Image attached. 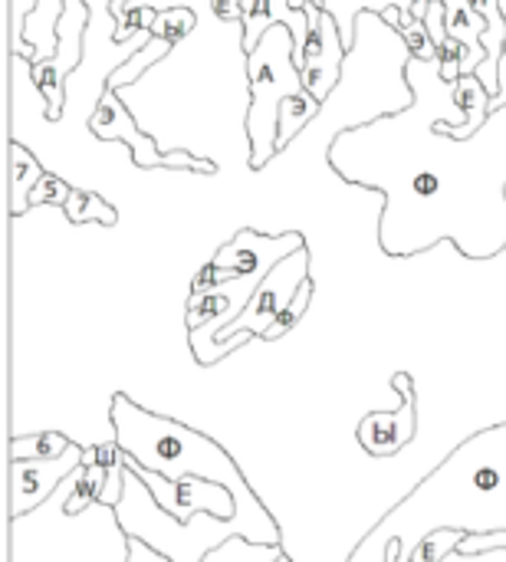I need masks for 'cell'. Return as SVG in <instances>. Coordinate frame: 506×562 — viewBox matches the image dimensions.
<instances>
[{
  "label": "cell",
  "instance_id": "obj_1",
  "mask_svg": "<svg viewBox=\"0 0 506 562\" xmlns=\"http://www.w3.org/2000/svg\"><path fill=\"white\" fill-rule=\"evenodd\" d=\"M415 102L395 115L339 132L326 151L329 168L359 188L385 194L379 244L389 257H415L451 240L468 260L506 250V102L458 138L468 115L458 82L441 59H408Z\"/></svg>",
  "mask_w": 506,
  "mask_h": 562
},
{
  "label": "cell",
  "instance_id": "obj_2",
  "mask_svg": "<svg viewBox=\"0 0 506 562\" xmlns=\"http://www.w3.org/2000/svg\"><path fill=\"white\" fill-rule=\"evenodd\" d=\"M109 425H112L115 445L125 451V458L135 468L151 471L171 484H181L184 477H204L211 484H224L234 494L240 517H250L254 543H267V547L283 543L280 524L270 517V510L250 491L237 461L214 438L194 431L191 425H184L178 418L155 415L142 405H135L125 392L112 395Z\"/></svg>",
  "mask_w": 506,
  "mask_h": 562
},
{
  "label": "cell",
  "instance_id": "obj_3",
  "mask_svg": "<svg viewBox=\"0 0 506 562\" xmlns=\"http://www.w3.org/2000/svg\"><path fill=\"white\" fill-rule=\"evenodd\" d=\"M296 40L293 30L277 23L263 33V40L247 53L250 76V105H247V142H250V168L260 171L280 155V105L290 95L306 92L300 66H296Z\"/></svg>",
  "mask_w": 506,
  "mask_h": 562
},
{
  "label": "cell",
  "instance_id": "obj_4",
  "mask_svg": "<svg viewBox=\"0 0 506 562\" xmlns=\"http://www.w3.org/2000/svg\"><path fill=\"white\" fill-rule=\"evenodd\" d=\"M115 524L125 537L148 543L158 557L168 562H204V557L221 547L227 537L240 533L237 520H217L211 514H198L194 520L181 524L171 514H165L155 497L148 494V487L142 484V477L135 474V468H125V494L122 504L112 510Z\"/></svg>",
  "mask_w": 506,
  "mask_h": 562
},
{
  "label": "cell",
  "instance_id": "obj_5",
  "mask_svg": "<svg viewBox=\"0 0 506 562\" xmlns=\"http://www.w3.org/2000/svg\"><path fill=\"white\" fill-rule=\"evenodd\" d=\"M310 280H313V254H310V247H303V250L283 257V260L263 277V283H260L257 293L250 296L247 310H244L230 326H224V329L214 336V346H217L221 359H227V356L240 346V342H234V339H240V336L263 339L267 329L277 323V316L296 300L300 286L310 283Z\"/></svg>",
  "mask_w": 506,
  "mask_h": 562
},
{
  "label": "cell",
  "instance_id": "obj_6",
  "mask_svg": "<svg viewBox=\"0 0 506 562\" xmlns=\"http://www.w3.org/2000/svg\"><path fill=\"white\" fill-rule=\"evenodd\" d=\"M89 20L92 10L86 0H66L63 16H59V46L49 59L33 63L30 66V82L36 86V92L43 95V115L49 122L63 119V105H66V82L76 69H82L86 63V33H89Z\"/></svg>",
  "mask_w": 506,
  "mask_h": 562
},
{
  "label": "cell",
  "instance_id": "obj_7",
  "mask_svg": "<svg viewBox=\"0 0 506 562\" xmlns=\"http://www.w3.org/2000/svg\"><path fill=\"white\" fill-rule=\"evenodd\" d=\"M89 128L95 138L102 142H125L132 148V161L138 168H188L198 175H214V161H201L194 155H181V151H158V145L138 128V122L132 119V112L125 109V102L119 99L115 89H102L95 99V109L89 115Z\"/></svg>",
  "mask_w": 506,
  "mask_h": 562
},
{
  "label": "cell",
  "instance_id": "obj_8",
  "mask_svg": "<svg viewBox=\"0 0 506 562\" xmlns=\"http://www.w3.org/2000/svg\"><path fill=\"white\" fill-rule=\"evenodd\" d=\"M310 13V33H306V46L296 56L300 76L306 92H313L319 102L329 99V92L339 86L342 79V63H346V40L336 26V20L319 7V0L303 3Z\"/></svg>",
  "mask_w": 506,
  "mask_h": 562
},
{
  "label": "cell",
  "instance_id": "obj_9",
  "mask_svg": "<svg viewBox=\"0 0 506 562\" xmlns=\"http://www.w3.org/2000/svg\"><path fill=\"white\" fill-rule=\"evenodd\" d=\"M125 468H128V458L115 445V438L86 445V461H82V471L76 474V484L63 504V514L79 517L92 504L115 510L125 494Z\"/></svg>",
  "mask_w": 506,
  "mask_h": 562
},
{
  "label": "cell",
  "instance_id": "obj_10",
  "mask_svg": "<svg viewBox=\"0 0 506 562\" xmlns=\"http://www.w3.org/2000/svg\"><path fill=\"white\" fill-rule=\"evenodd\" d=\"M135 474L142 477V484L148 487L155 504L165 514H171L175 520H181V524L194 520L198 514H211L217 520H237L240 517L237 501L224 484H211L204 477H184L181 484H171V481H165V477H158L151 471H142V468H135Z\"/></svg>",
  "mask_w": 506,
  "mask_h": 562
},
{
  "label": "cell",
  "instance_id": "obj_11",
  "mask_svg": "<svg viewBox=\"0 0 506 562\" xmlns=\"http://www.w3.org/2000/svg\"><path fill=\"white\" fill-rule=\"evenodd\" d=\"M86 461V445H72L69 454L53 461H10V520L40 510L59 484H69Z\"/></svg>",
  "mask_w": 506,
  "mask_h": 562
},
{
  "label": "cell",
  "instance_id": "obj_12",
  "mask_svg": "<svg viewBox=\"0 0 506 562\" xmlns=\"http://www.w3.org/2000/svg\"><path fill=\"white\" fill-rule=\"evenodd\" d=\"M392 389L398 392V408L395 412H372L359 422V445L372 458H395L405 445H412L418 431V385L412 375L398 372L392 379Z\"/></svg>",
  "mask_w": 506,
  "mask_h": 562
},
{
  "label": "cell",
  "instance_id": "obj_13",
  "mask_svg": "<svg viewBox=\"0 0 506 562\" xmlns=\"http://www.w3.org/2000/svg\"><path fill=\"white\" fill-rule=\"evenodd\" d=\"M277 23L293 30V40H296L293 56H300L306 46V33H310V13H306V7H293V0H244L240 49L250 53L263 40V33Z\"/></svg>",
  "mask_w": 506,
  "mask_h": 562
},
{
  "label": "cell",
  "instance_id": "obj_14",
  "mask_svg": "<svg viewBox=\"0 0 506 562\" xmlns=\"http://www.w3.org/2000/svg\"><path fill=\"white\" fill-rule=\"evenodd\" d=\"M474 10L491 23V30L484 33V49H487V59L477 66V79L487 86V92L494 99H501V56H504L506 46V16L501 10V0H471Z\"/></svg>",
  "mask_w": 506,
  "mask_h": 562
},
{
  "label": "cell",
  "instance_id": "obj_15",
  "mask_svg": "<svg viewBox=\"0 0 506 562\" xmlns=\"http://www.w3.org/2000/svg\"><path fill=\"white\" fill-rule=\"evenodd\" d=\"M63 7H66V0H36V10L26 16L23 40L36 49L33 63H43V59H49L56 53V46H59L56 26H59V16H63Z\"/></svg>",
  "mask_w": 506,
  "mask_h": 562
},
{
  "label": "cell",
  "instance_id": "obj_16",
  "mask_svg": "<svg viewBox=\"0 0 506 562\" xmlns=\"http://www.w3.org/2000/svg\"><path fill=\"white\" fill-rule=\"evenodd\" d=\"M43 175L46 171L40 168L36 155L13 142L10 145V214L13 217H20V214L30 211V194L40 184Z\"/></svg>",
  "mask_w": 506,
  "mask_h": 562
},
{
  "label": "cell",
  "instance_id": "obj_17",
  "mask_svg": "<svg viewBox=\"0 0 506 562\" xmlns=\"http://www.w3.org/2000/svg\"><path fill=\"white\" fill-rule=\"evenodd\" d=\"M319 7L336 20L339 33H342V40H346V49H349L352 40H356V20H359L362 13H379V16H385L392 7L412 13V0H319Z\"/></svg>",
  "mask_w": 506,
  "mask_h": 562
},
{
  "label": "cell",
  "instance_id": "obj_18",
  "mask_svg": "<svg viewBox=\"0 0 506 562\" xmlns=\"http://www.w3.org/2000/svg\"><path fill=\"white\" fill-rule=\"evenodd\" d=\"M458 102H461L468 122H464V128H451V132H454L458 138H464V135H474V132L491 119V109H494L497 99L487 92V86H484L477 76H461V79H458Z\"/></svg>",
  "mask_w": 506,
  "mask_h": 562
},
{
  "label": "cell",
  "instance_id": "obj_19",
  "mask_svg": "<svg viewBox=\"0 0 506 562\" xmlns=\"http://www.w3.org/2000/svg\"><path fill=\"white\" fill-rule=\"evenodd\" d=\"M76 441L63 431H36V435H13L10 461H53L69 454Z\"/></svg>",
  "mask_w": 506,
  "mask_h": 562
},
{
  "label": "cell",
  "instance_id": "obj_20",
  "mask_svg": "<svg viewBox=\"0 0 506 562\" xmlns=\"http://www.w3.org/2000/svg\"><path fill=\"white\" fill-rule=\"evenodd\" d=\"M323 102L313 95V92H300V95H290L283 105H280V151L290 148V142H296L310 125L313 119L319 115Z\"/></svg>",
  "mask_w": 506,
  "mask_h": 562
},
{
  "label": "cell",
  "instance_id": "obj_21",
  "mask_svg": "<svg viewBox=\"0 0 506 562\" xmlns=\"http://www.w3.org/2000/svg\"><path fill=\"white\" fill-rule=\"evenodd\" d=\"M204 562H290L283 547H267V543H250L247 537L234 533L221 547H214Z\"/></svg>",
  "mask_w": 506,
  "mask_h": 562
},
{
  "label": "cell",
  "instance_id": "obj_22",
  "mask_svg": "<svg viewBox=\"0 0 506 562\" xmlns=\"http://www.w3.org/2000/svg\"><path fill=\"white\" fill-rule=\"evenodd\" d=\"M63 214H66L69 224H89V221H95V224L112 227V224L119 221L115 207H112L105 198H99L95 191H89V188H72V194H69Z\"/></svg>",
  "mask_w": 506,
  "mask_h": 562
},
{
  "label": "cell",
  "instance_id": "obj_23",
  "mask_svg": "<svg viewBox=\"0 0 506 562\" xmlns=\"http://www.w3.org/2000/svg\"><path fill=\"white\" fill-rule=\"evenodd\" d=\"M171 49H175V43H168V40H158V36H151V43H148V46H142V49H138V53H135L132 59H125V63H122V66H119V69H115L112 76H109V82H105V86L119 92L122 86L135 82V79H138V76H142L145 69H151V66H155L158 59H165V56H168Z\"/></svg>",
  "mask_w": 506,
  "mask_h": 562
},
{
  "label": "cell",
  "instance_id": "obj_24",
  "mask_svg": "<svg viewBox=\"0 0 506 562\" xmlns=\"http://www.w3.org/2000/svg\"><path fill=\"white\" fill-rule=\"evenodd\" d=\"M194 26H198V13L191 7H165V10H158V16L151 23V36L178 46Z\"/></svg>",
  "mask_w": 506,
  "mask_h": 562
},
{
  "label": "cell",
  "instance_id": "obj_25",
  "mask_svg": "<svg viewBox=\"0 0 506 562\" xmlns=\"http://www.w3.org/2000/svg\"><path fill=\"white\" fill-rule=\"evenodd\" d=\"M471 537V530H435L415 553L412 562H445L464 540Z\"/></svg>",
  "mask_w": 506,
  "mask_h": 562
},
{
  "label": "cell",
  "instance_id": "obj_26",
  "mask_svg": "<svg viewBox=\"0 0 506 562\" xmlns=\"http://www.w3.org/2000/svg\"><path fill=\"white\" fill-rule=\"evenodd\" d=\"M313 293H316V286H313V280L310 283H303L300 286V293H296V300L277 316V323L267 329V336H263V342H277V339H283L293 326H300V319L306 316V310H310V300H313Z\"/></svg>",
  "mask_w": 506,
  "mask_h": 562
},
{
  "label": "cell",
  "instance_id": "obj_27",
  "mask_svg": "<svg viewBox=\"0 0 506 562\" xmlns=\"http://www.w3.org/2000/svg\"><path fill=\"white\" fill-rule=\"evenodd\" d=\"M69 194H72V184L46 171L40 178V184L33 188V194H30V207H49V204L53 207H66Z\"/></svg>",
  "mask_w": 506,
  "mask_h": 562
},
{
  "label": "cell",
  "instance_id": "obj_28",
  "mask_svg": "<svg viewBox=\"0 0 506 562\" xmlns=\"http://www.w3.org/2000/svg\"><path fill=\"white\" fill-rule=\"evenodd\" d=\"M402 36H405V43H408V49H412L415 59H441L438 56V46H435V40H431V33L425 26V20H412L402 30Z\"/></svg>",
  "mask_w": 506,
  "mask_h": 562
},
{
  "label": "cell",
  "instance_id": "obj_29",
  "mask_svg": "<svg viewBox=\"0 0 506 562\" xmlns=\"http://www.w3.org/2000/svg\"><path fill=\"white\" fill-rule=\"evenodd\" d=\"M211 13L221 20V23H237L244 20V0H211Z\"/></svg>",
  "mask_w": 506,
  "mask_h": 562
},
{
  "label": "cell",
  "instance_id": "obj_30",
  "mask_svg": "<svg viewBox=\"0 0 506 562\" xmlns=\"http://www.w3.org/2000/svg\"><path fill=\"white\" fill-rule=\"evenodd\" d=\"M125 562H168V560H165V557H158L148 543L125 537Z\"/></svg>",
  "mask_w": 506,
  "mask_h": 562
},
{
  "label": "cell",
  "instance_id": "obj_31",
  "mask_svg": "<svg viewBox=\"0 0 506 562\" xmlns=\"http://www.w3.org/2000/svg\"><path fill=\"white\" fill-rule=\"evenodd\" d=\"M431 3H435V0H412V16H415V20H425L428 10H431Z\"/></svg>",
  "mask_w": 506,
  "mask_h": 562
}]
</instances>
